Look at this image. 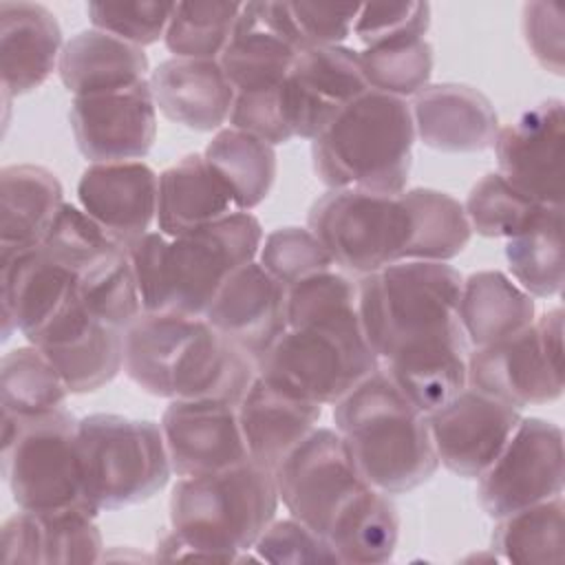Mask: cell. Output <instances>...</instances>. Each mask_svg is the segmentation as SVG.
<instances>
[{
	"label": "cell",
	"mask_w": 565,
	"mask_h": 565,
	"mask_svg": "<svg viewBox=\"0 0 565 565\" xmlns=\"http://www.w3.org/2000/svg\"><path fill=\"white\" fill-rule=\"evenodd\" d=\"M461 282L435 260H399L358 280L360 322L380 366L426 415L468 386Z\"/></svg>",
	"instance_id": "cell-1"
},
{
	"label": "cell",
	"mask_w": 565,
	"mask_h": 565,
	"mask_svg": "<svg viewBox=\"0 0 565 565\" xmlns=\"http://www.w3.org/2000/svg\"><path fill=\"white\" fill-rule=\"evenodd\" d=\"M377 369L358 313V282L324 269L287 287V331L260 360V375L324 406Z\"/></svg>",
	"instance_id": "cell-2"
},
{
	"label": "cell",
	"mask_w": 565,
	"mask_h": 565,
	"mask_svg": "<svg viewBox=\"0 0 565 565\" xmlns=\"http://www.w3.org/2000/svg\"><path fill=\"white\" fill-rule=\"evenodd\" d=\"M124 371L146 393L168 399L238 404L258 369L203 316L143 311L124 340Z\"/></svg>",
	"instance_id": "cell-3"
},
{
	"label": "cell",
	"mask_w": 565,
	"mask_h": 565,
	"mask_svg": "<svg viewBox=\"0 0 565 565\" xmlns=\"http://www.w3.org/2000/svg\"><path fill=\"white\" fill-rule=\"evenodd\" d=\"M274 472L254 459L181 477L170 494V525L157 558L243 561L278 510Z\"/></svg>",
	"instance_id": "cell-4"
},
{
	"label": "cell",
	"mask_w": 565,
	"mask_h": 565,
	"mask_svg": "<svg viewBox=\"0 0 565 565\" xmlns=\"http://www.w3.org/2000/svg\"><path fill=\"white\" fill-rule=\"evenodd\" d=\"M263 238L252 212H234L172 238L146 232L126 247L143 311L205 316L221 285L258 256Z\"/></svg>",
	"instance_id": "cell-5"
},
{
	"label": "cell",
	"mask_w": 565,
	"mask_h": 565,
	"mask_svg": "<svg viewBox=\"0 0 565 565\" xmlns=\"http://www.w3.org/2000/svg\"><path fill=\"white\" fill-rule=\"evenodd\" d=\"M333 422L364 479L386 494L408 492L439 468L426 413L382 366L333 404Z\"/></svg>",
	"instance_id": "cell-6"
},
{
	"label": "cell",
	"mask_w": 565,
	"mask_h": 565,
	"mask_svg": "<svg viewBox=\"0 0 565 565\" xmlns=\"http://www.w3.org/2000/svg\"><path fill=\"white\" fill-rule=\"evenodd\" d=\"M413 143L411 104L369 88L311 141L313 170L329 190L399 194L408 183Z\"/></svg>",
	"instance_id": "cell-7"
},
{
	"label": "cell",
	"mask_w": 565,
	"mask_h": 565,
	"mask_svg": "<svg viewBox=\"0 0 565 565\" xmlns=\"http://www.w3.org/2000/svg\"><path fill=\"white\" fill-rule=\"evenodd\" d=\"M77 422L66 408L2 419V475L20 510H84L97 516L84 488Z\"/></svg>",
	"instance_id": "cell-8"
},
{
	"label": "cell",
	"mask_w": 565,
	"mask_h": 565,
	"mask_svg": "<svg viewBox=\"0 0 565 565\" xmlns=\"http://www.w3.org/2000/svg\"><path fill=\"white\" fill-rule=\"evenodd\" d=\"M77 452L86 494L99 512L148 501L172 472L161 424L150 419L86 415L77 422Z\"/></svg>",
	"instance_id": "cell-9"
},
{
	"label": "cell",
	"mask_w": 565,
	"mask_h": 565,
	"mask_svg": "<svg viewBox=\"0 0 565 565\" xmlns=\"http://www.w3.org/2000/svg\"><path fill=\"white\" fill-rule=\"evenodd\" d=\"M307 227L333 263L353 274L364 276L406 260L411 216L404 192L329 190L311 205Z\"/></svg>",
	"instance_id": "cell-10"
},
{
	"label": "cell",
	"mask_w": 565,
	"mask_h": 565,
	"mask_svg": "<svg viewBox=\"0 0 565 565\" xmlns=\"http://www.w3.org/2000/svg\"><path fill=\"white\" fill-rule=\"evenodd\" d=\"M468 386L516 411L563 395V309L545 311L523 331L468 353Z\"/></svg>",
	"instance_id": "cell-11"
},
{
	"label": "cell",
	"mask_w": 565,
	"mask_h": 565,
	"mask_svg": "<svg viewBox=\"0 0 565 565\" xmlns=\"http://www.w3.org/2000/svg\"><path fill=\"white\" fill-rule=\"evenodd\" d=\"M278 499L287 512L320 536L371 483L333 428H313L274 468Z\"/></svg>",
	"instance_id": "cell-12"
},
{
	"label": "cell",
	"mask_w": 565,
	"mask_h": 565,
	"mask_svg": "<svg viewBox=\"0 0 565 565\" xmlns=\"http://www.w3.org/2000/svg\"><path fill=\"white\" fill-rule=\"evenodd\" d=\"M563 430L541 417H521L508 444L479 477L481 510L501 519L563 494Z\"/></svg>",
	"instance_id": "cell-13"
},
{
	"label": "cell",
	"mask_w": 565,
	"mask_h": 565,
	"mask_svg": "<svg viewBox=\"0 0 565 565\" xmlns=\"http://www.w3.org/2000/svg\"><path fill=\"white\" fill-rule=\"evenodd\" d=\"M519 419L521 411L472 386L426 415L439 463L466 479H479L492 466Z\"/></svg>",
	"instance_id": "cell-14"
},
{
	"label": "cell",
	"mask_w": 565,
	"mask_h": 565,
	"mask_svg": "<svg viewBox=\"0 0 565 565\" xmlns=\"http://www.w3.org/2000/svg\"><path fill=\"white\" fill-rule=\"evenodd\" d=\"M71 130L77 150L93 163L141 161L157 139V104L150 82L73 97Z\"/></svg>",
	"instance_id": "cell-15"
},
{
	"label": "cell",
	"mask_w": 565,
	"mask_h": 565,
	"mask_svg": "<svg viewBox=\"0 0 565 565\" xmlns=\"http://www.w3.org/2000/svg\"><path fill=\"white\" fill-rule=\"evenodd\" d=\"M307 51L289 2H243L230 44L218 57L236 93L276 88Z\"/></svg>",
	"instance_id": "cell-16"
},
{
	"label": "cell",
	"mask_w": 565,
	"mask_h": 565,
	"mask_svg": "<svg viewBox=\"0 0 565 565\" xmlns=\"http://www.w3.org/2000/svg\"><path fill=\"white\" fill-rule=\"evenodd\" d=\"M563 102H541L499 128L492 143L497 172L530 199L563 205Z\"/></svg>",
	"instance_id": "cell-17"
},
{
	"label": "cell",
	"mask_w": 565,
	"mask_h": 565,
	"mask_svg": "<svg viewBox=\"0 0 565 565\" xmlns=\"http://www.w3.org/2000/svg\"><path fill=\"white\" fill-rule=\"evenodd\" d=\"M366 90L358 51L349 46H313L302 51L280 88L294 137L313 141Z\"/></svg>",
	"instance_id": "cell-18"
},
{
	"label": "cell",
	"mask_w": 565,
	"mask_h": 565,
	"mask_svg": "<svg viewBox=\"0 0 565 565\" xmlns=\"http://www.w3.org/2000/svg\"><path fill=\"white\" fill-rule=\"evenodd\" d=\"M126 331L88 313L75 296L31 340L60 371L68 393H93L124 366Z\"/></svg>",
	"instance_id": "cell-19"
},
{
	"label": "cell",
	"mask_w": 565,
	"mask_h": 565,
	"mask_svg": "<svg viewBox=\"0 0 565 565\" xmlns=\"http://www.w3.org/2000/svg\"><path fill=\"white\" fill-rule=\"evenodd\" d=\"M203 318L258 369L287 331V287L252 260L221 285Z\"/></svg>",
	"instance_id": "cell-20"
},
{
	"label": "cell",
	"mask_w": 565,
	"mask_h": 565,
	"mask_svg": "<svg viewBox=\"0 0 565 565\" xmlns=\"http://www.w3.org/2000/svg\"><path fill=\"white\" fill-rule=\"evenodd\" d=\"M161 430L177 477L216 472L249 459L238 404L227 399H170Z\"/></svg>",
	"instance_id": "cell-21"
},
{
	"label": "cell",
	"mask_w": 565,
	"mask_h": 565,
	"mask_svg": "<svg viewBox=\"0 0 565 565\" xmlns=\"http://www.w3.org/2000/svg\"><path fill=\"white\" fill-rule=\"evenodd\" d=\"M159 177L143 161L90 163L77 181L79 207L121 247L150 232Z\"/></svg>",
	"instance_id": "cell-22"
},
{
	"label": "cell",
	"mask_w": 565,
	"mask_h": 565,
	"mask_svg": "<svg viewBox=\"0 0 565 565\" xmlns=\"http://www.w3.org/2000/svg\"><path fill=\"white\" fill-rule=\"evenodd\" d=\"M415 139L441 152H481L494 143L499 117L492 102L468 84H428L413 95Z\"/></svg>",
	"instance_id": "cell-23"
},
{
	"label": "cell",
	"mask_w": 565,
	"mask_h": 565,
	"mask_svg": "<svg viewBox=\"0 0 565 565\" xmlns=\"http://www.w3.org/2000/svg\"><path fill=\"white\" fill-rule=\"evenodd\" d=\"M320 417L322 404L300 397L260 373L238 402L247 455L271 472L318 426Z\"/></svg>",
	"instance_id": "cell-24"
},
{
	"label": "cell",
	"mask_w": 565,
	"mask_h": 565,
	"mask_svg": "<svg viewBox=\"0 0 565 565\" xmlns=\"http://www.w3.org/2000/svg\"><path fill=\"white\" fill-rule=\"evenodd\" d=\"M62 29L51 9L38 2H0V71L9 102L42 86L60 64Z\"/></svg>",
	"instance_id": "cell-25"
},
{
	"label": "cell",
	"mask_w": 565,
	"mask_h": 565,
	"mask_svg": "<svg viewBox=\"0 0 565 565\" xmlns=\"http://www.w3.org/2000/svg\"><path fill=\"white\" fill-rule=\"evenodd\" d=\"M148 82L157 110L183 128L210 132L230 119L236 90L218 60L170 57Z\"/></svg>",
	"instance_id": "cell-26"
},
{
	"label": "cell",
	"mask_w": 565,
	"mask_h": 565,
	"mask_svg": "<svg viewBox=\"0 0 565 565\" xmlns=\"http://www.w3.org/2000/svg\"><path fill=\"white\" fill-rule=\"evenodd\" d=\"M102 552L95 516L84 510H22L2 523L4 563H97Z\"/></svg>",
	"instance_id": "cell-27"
},
{
	"label": "cell",
	"mask_w": 565,
	"mask_h": 565,
	"mask_svg": "<svg viewBox=\"0 0 565 565\" xmlns=\"http://www.w3.org/2000/svg\"><path fill=\"white\" fill-rule=\"evenodd\" d=\"M150 64L143 49L99 29L75 33L62 49L57 73L73 97L113 93L146 79Z\"/></svg>",
	"instance_id": "cell-28"
},
{
	"label": "cell",
	"mask_w": 565,
	"mask_h": 565,
	"mask_svg": "<svg viewBox=\"0 0 565 565\" xmlns=\"http://www.w3.org/2000/svg\"><path fill=\"white\" fill-rule=\"evenodd\" d=\"M234 212L241 210L203 154H185L159 174L154 221L163 236L172 238L205 227Z\"/></svg>",
	"instance_id": "cell-29"
},
{
	"label": "cell",
	"mask_w": 565,
	"mask_h": 565,
	"mask_svg": "<svg viewBox=\"0 0 565 565\" xmlns=\"http://www.w3.org/2000/svg\"><path fill=\"white\" fill-rule=\"evenodd\" d=\"M62 205V183L49 168L4 166L0 170V247L40 245Z\"/></svg>",
	"instance_id": "cell-30"
},
{
	"label": "cell",
	"mask_w": 565,
	"mask_h": 565,
	"mask_svg": "<svg viewBox=\"0 0 565 565\" xmlns=\"http://www.w3.org/2000/svg\"><path fill=\"white\" fill-rule=\"evenodd\" d=\"M534 300L503 271H475L461 282L457 320L472 349L501 342L534 322Z\"/></svg>",
	"instance_id": "cell-31"
},
{
	"label": "cell",
	"mask_w": 565,
	"mask_h": 565,
	"mask_svg": "<svg viewBox=\"0 0 565 565\" xmlns=\"http://www.w3.org/2000/svg\"><path fill=\"white\" fill-rule=\"evenodd\" d=\"M324 539L338 563H386L399 539L397 508L386 492L369 486L333 519Z\"/></svg>",
	"instance_id": "cell-32"
},
{
	"label": "cell",
	"mask_w": 565,
	"mask_h": 565,
	"mask_svg": "<svg viewBox=\"0 0 565 565\" xmlns=\"http://www.w3.org/2000/svg\"><path fill=\"white\" fill-rule=\"evenodd\" d=\"M203 157L227 188L236 210L249 212L269 196L278 161L274 146L267 141L230 126L212 137Z\"/></svg>",
	"instance_id": "cell-33"
},
{
	"label": "cell",
	"mask_w": 565,
	"mask_h": 565,
	"mask_svg": "<svg viewBox=\"0 0 565 565\" xmlns=\"http://www.w3.org/2000/svg\"><path fill=\"white\" fill-rule=\"evenodd\" d=\"M404 201L411 216L406 260L446 263L466 249L472 230L463 205L455 196L430 188H413L404 190Z\"/></svg>",
	"instance_id": "cell-34"
},
{
	"label": "cell",
	"mask_w": 565,
	"mask_h": 565,
	"mask_svg": "<svg viewBox=\"0 0 565 565\" xmlns=\"http://www.w3.org/2000/svg\"><path fill=\"white\" fill-rule=\"evenodd\" d=\"M508 267L530 296L550 298L563 289V205H547L541 216L505 243Z\"/></svg>",
	"instance_id": "cell-35"
},
{
	"label": "cell",
	"mask_w": 565,
	"mask_h": 565,
	"mask_svg": "<svg viewBox=\"0 0 565 565\" xmlns=\"http://www.w3.org/2000/svg\"><path fill=\"white\" fill-rule=\"evenodd\" d=\"M2 419H22L64 408L68 388L38 347H18L0 362Z\"/></svg>",
	"instance_id": "cell-36"
},
{
	"label": "cell",
	"mask_w": 565,
	"mask_h": 565,
	"mask_svg": "<svg viewBox=\"0 0 565 565\" xmlns=\"http://www.w3.org/2000/svg\"><path fill=\"white\" fill-rule=\"evenodd\" d=\"M563 494L497 519L492 550L510 563H561L565 547Z\"/></svg>",
	"instance_id": "cell-37"
},
{
	"label": "cell",
	"mask_w": 565,
	"mask_h": 565,
	"mask_svg": "<svg viewBox=\"0 0 565 565\" xmlns=\"http://www.w3.org/2000/svg\"><path fill=\"white\" fill-rule=\"evenodd\" d=\"M77 296L97 320L128 329L141 313V296L128 249L110 247L79 271Z\"/></svg>",
	"instance_id": "cell-38"
},
{
	"label": "cell",
	"mask_w": 565,
	"mask_h": 565,
	"mask_svg": "<svg viewBox=\"0 0 565 565\" xmlns=\"http://www.w3.org/2000/svg\"><path fill=\"white\" fill-rule=\"evenodd\" d=\"M238 11L241 2H177L163 42L174 57L218 60Z\"/></svg>",
	"instance_id": "cell-39"
},
{
	"label": "cell",
	"mask_w": 565,
	"mask_h": 565,
	"mask_svg": "<svg viewBox=\"0 0 565 565\" xmlns=\"http://www.w3.org/2000/svg\"><path fill=\"white\" fill-rule=\"evenodd\" d=\"M545 207L508 183L499 172H488L477 181L463 203L472 232L505 241L527 230Z\"/></svg>",
	"instance_id": "cell-40"
},
{
	"label": "cell",
	"mask_w": 565,
	"mask_h": 565,
	"mask_svg": "<svg viewBox=\"0 0 565 565\" xmlns=\"http://www.w3.org/2000/svg\"><path fill=\"white\" fill-rule=\"evenodd\" d=\"M360 71L371 90L395 97H413L428 86L433 75V46L422 40L360 49Z\"/></svg>",
	"instance_id": "cell-41"
},
{
	"label": "cell",
	"mask_w": 565,
	"mask_h": 565,
	"mask_svg": "<svg viewBox=\"0 0 565 565\" xmlns=\"http://www.w3.org/2000/svg\"><path fill=\"white\" fill-rule=\"evenodd\" d=\"M258 263L285 287L335 265L313 232L296 225L269 232L263 238Z\"/></svg>",
	"instance_id": "cell-42"
},
{
	"label": "cell",
	"mask_w": 565,
	"mask_h": 565,
	"mask_svg": "<svg viewBox=\"0 0 565 565\" xmlns=\"http://www.w3.org/2000/svg\"><path fill=\"white\" fill-rule=\"evenodd\" d=\"M177 2L130 0V2H88L86 13L93 29L110 33L139 49L166 35Z\"/></svg>",
	"instance_id": "cell-43"
},
{
	"label": "cell",
	"mask_w": 565,
	"mask_h": 565,
	"mask_svg": "<svg viewBox=\"0 0 565 565\" xmlns=\"http://www.w3.org/2000/svg\"><path fill=\"white\" fill-rule=\"evenodd\" d=\"M430 26L428 2H373L360 4L353 38L362 49L422 40Z\"/></svg>",
	"instance_id": "cell-44"
},
{
	"label": "cell",
	"mask_w": 565,
	"mask_h": 565,
	"mask_svg": "<svg viewBox=\"0 0 565 565\" xmlns=\"http://www.w3.org/2000/svg\"><path fill=\"white\" fill-rule=\"evenodd\" d=\"M252 550L267 563H338L327 539L294 516L271 521Z\"/></svg>",
	"instance_id": "cell-45"
},
{
	"label": "cell",
	"mask_w": 565,
	"mask_h": 565,
	"mask_svg": "<svg viewBox=\"0 0 565 565\" xmlns=\"http://www.w3.org/2000/svg\"><path fill=\"white\" fill-rule=\"evenodd\" d=\"M280 86L265 90H245L234 95L230 126L243 132H249L269 146L287 143L294 139V132L287 124Z\"/></svg>",
	"instance_id": "cell-46"
},
{
	"label": "cell",
	"mask_w": 565,
	"mask_h": 565,
	"mask_svg": "<svg viewBox=\"0 0 565 565\" xmlns=\"http://www.w3.org/2000/svg\"><path fill=\"white\" fill-rule=\"evenodd\" d=\"M289 9L307 49L342 46V42L353 35V24L360 13V4L289 2Z\"/></svg>",
	"instance_id": "cell-47"
},
{
	"label": "cell",
	"mask_w": 565,
	"mask_h": 565,
	"mask_svg": "<svg viewBox=\"0 0 565 565\" xmlns=\"http://www.w3.org/2000/svg\"><path fill=\"white\" fill-rule=\"evenodd\" d=\"M523 38L536 62L563 73V7L556 2H527L523 7Z\"/></svg>",
	"instance_id": "cell-48"
}]
</instances>
